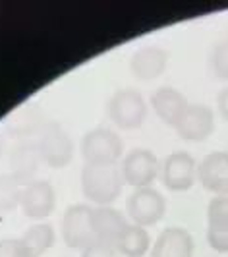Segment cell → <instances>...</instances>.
I'll list each match as a JSON object with an SVG mask.
<instances>
[{"mask_svg":"<svg viewBox=\"0 0 228 257\" xmlns=\"http://www.w3.org/2000/svg\"><path fill=\"white\" fill-rule=\"evenodd\" d=\"M122 170L116 165H85L81 168V190L89 201L108 207L124 188Z\"/></svg>","mask_w":228,"mask_h":257,"instance_id":"6da1fadb","label":"cell"},{"mask_svg":"<svg viewBox=\"0 0 228 257\" xmlns=\"http://www.w3.org/2000/svg\"><path fill=\"white\" fill-rule=\"evenodd\" d=\"M106 112L116 128L132 132V130L141 128V124L145 122L147 104L140 91L128 87V89L116 91L110 97V101L106 104Z\"/></svg>","mask_w":228,"mask_h":257,"instance_id":"7a4b0ae2","label":"cell"},{"mask_svg":"<svg viewBox=\"0 0 228 257\" xmlns=\"http://www.w3.org/2000/svg\"><path fill=\"white\" fill-rule=\"evenodd\" d=\"M122 151L124 143L112 130L95 128L81 140V157L85 165H116Z\"/></svg>","mask_w":228,"mask_h":257,"instance_id":"3957f363","label":"cell"},{"mask_svg":"<svg viewBox=\"0 0 228 257\" xmlns=\"http://www.w3.org/2000/svg\"><path fill=\"white\" fill-rule=\"evenodd\" d=\"M128 217L134 220L138 226H153L163 219L166 211V201L163 193H159L155 188H138L128 197Z\"/></svg>","mask_w":228,"mask_h":257,"instance_id":"277c9868","label":"cell"},{"mask_svg":"<svg viewBox=\"0 0 228 257\" xmlns=\"http://www.w3.org/2000/svg\"><path fill=\"white\" fill-rule=\"evenodd\" d=\"M62 240L68 247L85 249L95 238L93 230V209L89 205H72L62 219Z\"/></svg>","mask_w":228,"mask_h":257,"instance_id":"5b68a950","label":"cell"},{"mask_svg":"<svg viewBox=\"0 0 228 257\" xmlns=\"http://www.w3.org/2000/svg\"><path fill=\"white\" fill-rule=\"evenodd\" d=\"M37 147L43 163H47L52 168H62L70 165L74 155V143L70 140V136L56 122H51L43 128Z\"/></svg>","mask_w":228,"mask_h":257,"instance_id":"8992f818","label":"cell"},{"mask_svg":"<svg viewBox=\"0 0 228 257\" xmlns=\"http://www.w3.org/2000/svg\"><path fill=\"white\" fill-rule=\"evenodd\" d=\"M122 176L132 188H149L161 174L157 155L149 149H134L122 159Z\"/></svg>","mask_w":228,"mask_h":257,"instance_id":"52a82bcc","label":"cell"},{"mask_svg":"<svg viewBox=\"0 0 228 257\" xmlns=\"http://www.w3.org/2000/svg\"><path fill=\"white\" fill-rule=\"evenodd\" d=\"M161 178L166 190L176 193L188 192L197 180V163L186 151L170 153L161 167Z\"/></svg>","mask_w":228,"mask_h":257,"instance_id":"ba28073f","label":"cell"},{"mask_svg":"<svg viewBox=\"0 0 228 257\" xmlns=\"http://www.w3.org/2000/svg\"><path fill=\"white\" fill-rule=\"evenodd\" d=\"M54 205H56V195H54L52 184L45 180H35L24 186L20 207L26 217L35 220L47 219L54 211Z\"/></svg>","mask_w":228,"mask_h":257,"instance_id":"9c48e42d","label":"cell"},{"mask_svg":"<svg viewBox=\"0 0 228 257\" xmlns=\"http://www.w3.org/2000/svg\"><path fill=\"white\" fill-rule=\"evenodd\" d=\"M174 130L186 142H203L215 130V114L205 104H190Z\"/></svg>","mask_w":228,"mask_h":257,"instance_id":"30bf717a","label":"cell"},{"mask_svg":"<svg viewBox=\"0 0 228 257\" xmlns=\"http://www.w3.org/2000/svg\"><path fill=\"white\" fill-rule=\"evenodd\" d=\"M197 180L207 192L228 195V153L213 151L197 165Z\"/></svg>","mask_w":228,"mask_h":257,"instance_id":"8fae6325","label":"cell"},{"mask_svg":"<svg viewBox=\"0 0 228 257\" xmlns=\"http://www.w3.org/2000/svg\"><path fill=\"white\" fill-rule=\"evenodd\" d=\"M168 64V54L161 47H141L132 54L130 58V70L132 74L141 81H153L159 76H163Z\"/></svg>","mask_w":228,"mask_h":257,"instance_id":"7c38bea8","label":"cell"},{"mask_svg":"<svg viewBox=\"0 0 228 257\" xmlns=\"http://www.w3.org/2000/svg\"><path fill=\"white\" fill-rule=\"evenodd\" d=\"M130 226L128 220L120 211H116L114 207H97L93 209V230L95 238L99 242L110 245H118L122 234Z\"/></svg>","mask_w":228,"mask_h":257,"instance_id":"4fadbf2b","label":"cell"},{"mask_svg":"<svg viewBox=\"0 0 228 257\" xmlns=\"http://www.w3.org/2000/svg\"><path fill=\"white\" fill-rule=\"evenodd\" d=\"M151 106L153 110L157 112V116L168 124V126H176L178 120L182 118V114L188 110V99L184 97V93H180L174 87H159V89L153 93L151 97Z\"/></svg>","mask_w":228,"mask_h":257,"instance_id":"5bb4252c","label":"cell"},{"mask_svg":"<svg viewBox=\"0 0 228 257\" xmlns=\"http://www.w3.org/2000/svg\"><path fill=\"white\" fill-rule=\"evenodd\" d=\"M193 238L186 228L170 226L161 232L151 257H193Z\"/></svg>","mask_w":228,"mask_h":257,"instance_id":"9a60e30c","label":"cell"},{"mask_svg":"<svg viewBox=\"0 0 228 257\" xmlns=\"http://www.w3.org/2000/svg\"><path fill=\"white\" fill-rule=\"evenodd\" d=\"M43 163L41 153H39L37 143H24L20 145L12 155V176L20 182L22 186H27L35 182V174L39 170V165Z\"/></svg>","mask_w":228,"mask_h":257,"instance_id":"2e32d148","label":"cell"},{"mask_svg":"<svg viewBox=\"0 0 228 257\" xmlns=\"http://www.w3.org/2000/svg\"><path fill=\"white\" fill-rule=\"evenodd\" d=\"M22 247L26 251V257H43L47 253V249L54 244V230L51 224L47 222H39L29 226L24 236L20 238Z\"/></svg>","mask_w":228,"mask_h":257,"instance_id":"e0dca14e","label":"cell"},{"mask_svg":"<svg viewBox=\"0 0 228 257\" xmlns=\"http://www.w3.org/2000/svg\"><path fill=\"white\" fill-rule=\"evenodd\" d=\"M149 244H151V238L147 230L138 224H130L126 232L122 234L116 249L124 257H143L149 251Z\"/></svg>","mask_w":228,"mask_h":257,"instance_id":"ac0fdd59","label":"cell"},{"mask_svg":"<svg viewBox=\"0 0 228 257\" xmlns=\"http://www.w3.org/2000/svg\"><path fill=\"white\" fill-rule=\"evenodd\" d=\"M24 186L12 174H0V215L10 213L20 205Z\"/></svg>","mask_w":228,"mask_h":257,"instance_id":"d6986e66","label":"cell"},{"mask_svg":"<svg viewBox=\"0 0 228 257\" xmlns=\"http://www.w3.org/2000/svg\"><path fill=\"white\" fill-rule=\"evenodd\" d=\"M207 220L213 228H228V195H215L209 201Z\"/></svg>","mask_w":228,"mask_h":257,"instance_id":"ffe728a7","label":"cell"},{"mask_svg":"<svg viewBox=\"0 0 228 257\" xmlns=\"http://www.w3.org/2000/svg\"><path fill=\"white\" fill-rule=\"evenodd\" d=\"M211 68L216 77L228 81V37L215 45L211 52Z\"/></svg>","mask_w":228,"mask_h":257,"instance_id":"44dd1931","label":"cell"},{"mask_svg":"<svg viewBox=\"0 0 228 257\" xmlns=\"http://www.w3.org/2000/svg\"><path fill=\"white\" fill-rule=\"evenodd\" d=\"M207 242L218 253H228V228L207 226Z\"/></svg>","mask_w":228,"mask_h":257,"instance_id":"7402d4cb","label":"cell"},{"mask_svg":"<svg viewBox=\"0 0 228 257\" xmlns=\"http://www.w3.org/2000/svg\"><path fill=\"white\" fill-rule=\"evenodd\" d=\"M81 257H120V251L116 249V245L95 240L85 249H81Z\"/></svg>","mask_w":228,"mask_h":257,"instance_id":"603a6c76","label":"cell"},{"mask_svg":"<svg viewBox=\"0 0 228 257\" xmlns=\"http://www.w3.org/2000/svg\"><path fill=\"white\" fill-rule=\"evenodd\" d=\"M0 257H26L22 242L16 238H4L0 240Z\"/></svg>","mask_w":228,"mask_h":257,"instance_id":"cb8c5ba5","label":"cell"},{"mask_svg":"<svg viewBox=\"0 0 228 257\" xmlns=\"http://www.w3.org/2000/svg\"><path fill=\"white\" fill-rule=\"evenodd\" d=\"M216 106H218L220 116H222L224 120H228V87H224V89L218 93V97H216Z\"/></svg>","mask_w":228,"mask_h":257,"instance_id":"d4e9b609","label":"cell"}]
</instances>
